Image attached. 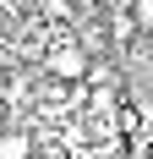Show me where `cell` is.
Returning <instances> with one entry per match:
<instances>
[{"label":"cell","mask_w":153,"mask_h":159,"mask_svg":"<svg viewBox=\"0 0 153 159\" xmlns=\"http://www.w3.org/2000/svg\"><path fill=\"white\" fill-rule=\"evenodd\" d=\"M44 77L82 82V77H88V49H82V44H49L44 49Z\"/></svg>","instance_id":"obj_1"},{"label":"cell","mask_w":153,"mask_h":159,"mask_svg":"<svg viewBox=\"0 0 153 159\" xmlns=\"http://www.w3.org/2000/svg\"><path fill=\"white\" fill-rule=\"evenodd\" d=\"M0 159H33V143L22 132H0Z\"/></svg>","instance_id":"obj_2"},{"label":"cell","mask_w":153,"mask_h":159,"mask_svg":"<svg viewBox=\"0 0 153 159\" xmlns=\"http://www.w3.org/2000/svg\"><path fill=\"white\" fill-rule=\"evenodd\" d=\"M131 16H137L142 33H153V0H137V6H131Z\"/></svg>","instance_id":"obj_3"}]
</instances>
